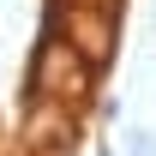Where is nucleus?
I'll list each match as a JSON object with an SVG mask.
<instances>
[{
    "label": "nucleus",
    "instance_id": "f257e3e1",
    "mask_svg": "<svg viewBox=\"0 0 156 156\" xmlns=\"http://www.w3.org/2000/svg\"><path fill=\"white\" fill-rule=\"evenodd\" d=\"M90 60L78 54L66 36H48L42 42V54H36V72H30V90H36L42 102H84V90H90Z\"/></svg>",
    "mask_w": 156,
    "mask_h": 156
},
{
    "label": "nucleus",
    "instance_id": "f03ea898",
    "mask_svg": "<svg viewBox=\"0 0 156 156\" xmlns=\"http://www.w3.org/2000/svg\"><path fill=\"white\" fill-rule=\"evenodd\" d=\"M66 42H72L90 66H102V60L114 54V18H108V12H90V6H78V12H66Z\"/></svg>",
    "mask_w": 156,
    "mask_h": 156
}]
</instances>
